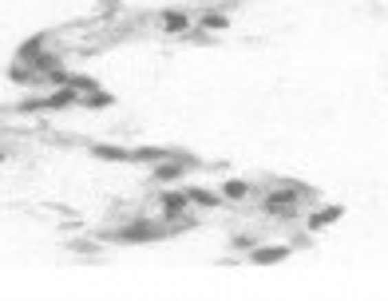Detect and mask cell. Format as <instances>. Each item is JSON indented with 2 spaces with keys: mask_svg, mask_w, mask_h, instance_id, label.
Masks as SVG:
<instances>
[{
  "mask_svg": "<svg viewBox=\"0 0 388 301\" xmlns=\"http://www.w3.org/2000/svg\"><path fill=\"white\" fill-rule=\"evenodd\" d=\"M44 48H48V36H44V32H40V36H28V40L17 48V60H20V63H28V60H36V56H40Z\"/></svg>",
  "mask_w": 388,
  "mask_h": 301,
  "instance_id": "cell-12",
  "label": "cell"
},
{
  "mask_svg": "<svg viewBox=\"0 0 388 301\" xmlns=\"http://www.w3.org/2000/svg\"><path fill=\"white\" fill-rule=\"evenodd\" d=\"M72 107H80V92H76L72 83L44 95V111H72Z\"/></svg>",
  "mask_w": 388,
  "mask_h": 301,
  "instance_id": "cell-6",
  "label": "cell"
},
{
  "mask_svg": "<svg viewBox=\"0 0 388 301\" xmlns=\"http://www.w3.org/2000/svg\"><path fill=\"white\" fill-rule=\"evenodd\" d=\"M91 155L103 163H131V147H111V143H91Z\"/></svg>",
  "mask_w": 388,
  "mask_h": 301,
  "instance_id": "cell-11",
  "label": "cell"
},
{
  "mask_svg": "<svg viewBox=\"0 0 388 301\" xmlns=\"http://www.w3.org/2000/svg\"><path fill=\"white\" fill-rule=\"evenodd\" d=\"M99 8H103V16H115V12H119V0H103Z\"/></svg>",
  "mask_w": 388,
  "mask_h": 301,
  "instance_id": "cell-16",
  "label": "cell"
},
{
  "mask_svg": "<svg viewBox=\"0 0 388 301\" xmlns=\"http://www.w3.org/2000/svg\"><path fill=\"white\" fill-rule=\"evenodd\" d=\"M0 163H4V151H0Z\"/></svg>",
  "mask_w": 388,
  "mask_h": 301,
  "instance_id": "cell-17",
  "label": "cell"
},
{
  "mask_svg": "<svg viewBox=\"0 0 388 301\" xmlns=\"http://www.w3.org/2000/svg\"><path fill=\"white\" fill-rule=\"evenodd\" d=\"M290 258H293L290 242H270V246L266 242H254L246 262H254V266H277V262H290Z\"/></svg>",
  "mask_w": 388,
  "mask_h": 301,
  "instance_id": "cell-2",
  "label": "cell"
},
{
  "mask_svg": "<svg viewBox=\"0 0 388 301\" xmlns=\"http://www.w3.org/2000/svg\"><path fill=\"white\" fill-rule=\"evenodd\" d=\"M345 218V206H325V210H313V214H309L305 218V230L309 234H321V230H329V226H337V222Z\"/></svg>",
  "mask_w": 388,
  "mask_h": 301,
  "instance_id": "cell-5",
  "label": "cell"
},
{
  "mask_svg": "<svg viewBox=\"0 0 388 301\" xmlns=\"http://www.w3.org/2000/svg\"><path fill=\"white\" fill-rule=\"evenodd\" d=\"M226 28H230L226 12H202L198 16V32H226Z\"/></svg>",
  "mask_w": 388,
  "mask_h": 301,
  "instance_id": "cell-13",
  "label": "cell"
},
{
  "mask_svg": "<svg viewBox=\"0 0 388 301\" xmlns=\"http://www.w3.org/2000/svg\"><path fill=\"white\" fill-rule=\"evenodd\" d=\"M162 222H182L186 218V210H191V198H186V190H162Z\"/></svg>",
  "mask_w": 388,
  "mask_h": 301,
  "instance_id": "cell-4",
  "label": "cell"
},
{
  "mask_svg": "<svg viewBox=\"0 0 388 301\" xmlns=\"http://www.w3.org/2000/svg\"><path fill=\"white\" fill-rule=\"evenodd\" d=\"M186 198H191V206H202V210H218V206L226 203L222 194H214L206 187H186Z\"/></svg>",
  "mask_w": 388,
  "mask_h": 301,
  "instance_id": "cell-10",
  "label": "cell"
},
{
  "mask_svg": "<svg viewBox=\"0 0 388 301\" xmlns=\"http://www.w3.org/2000/svg\"><path fill=\"white\" fill-rule=\"evenodd\" d=\"M166 222H127L123 230H115L111 242H119V246H143V242H159L166 230H162Z\"/></svg>",
  "mask_w": 388,
  "mask_h": 301,
  "instance_id": "cell-1",
  "label": "cell"
},
{
  "mask_svg": "<svg viewBox=\"0 0 388 301\" xmlns=\"http://www.w3.org/2000/svg\"><path fill=\"white\" fill-rule=\"evenodd\" d=\"M226 203H242V198H250V183H242V178H230V183H222V190H218Z\"/></svg>",
  "mask_w": 388,
  "mask_h": 301,
  "instance_id": "cell-14",
  "label": "cell"
},
{
  "mask_svg": "<svg viewBox=\"0 0 388 301\" xmlns=\"http://www.w3.org/2000/svg\"><path fill=\"white\" fill-rule=\"evenodd\" d=\"M67 83H72V87H76V92H91V87H99V83H96V79H91V76H83V72H67ZM67 83H64V87H67Z\"/></svg>",
  "mask_w": 388,
  "mask_h": 301,
  "instance_id": "cell-15",
  "label": "cell"
},
{
  "mask_svg": "<svg viewBox=\"0 0 388 301\" xmlns=\"http://www.w3.org/2000/svg\"><path fill=\"white\" fill-rule=\"evenodd\" d=\"M80 107L83 111H107V107H115V95L103 92V87H91V92L80 95Z\"/></svg>",
  "mask_w": 388,
  "mask_h": 301,
  "instance_id": "cell-9",
  "label": "cell"
},
{
  "mask_svg": "<svg viewBox=\"0 0 388 301\" xmlns=\"http://www.w3.org/2000/svg\"><path fill=\"white\" fill-rule=\"evenodd\" d=\"M194 167L191 155H175V158H162V163H155V171H151V178L159 183V187H171V183H178L182 174Z\"/></svg>",
  "mask_w": 388,
  "mask_h": 301,
  "instance_id": "cell-3",
  "label": "cell"
},
{
  "mask_svg": "<svg viewBox=\"0 0 388 301\" xmlns=\"http://www.w3.org/2000/svg\"><path fill=\"white\" fill-rule=\"evenodd\" d=\"M191 12H182V8H166V12L159 16V28L162 32H171V36H186L191 32Z\"/></svg>",
  "mask_w": 388,
  "mask_h": 301,
  "instance_id": "cell-7",
  "label": "cell"
},
{
  "mask_svg": "<svg viewBox=\"0 0 388 301\" xmlns=\"http://www.w3.org/2000/svg\"><path fill=\"white\" fill-rule=\"evenodd\" d=\"M182 151H166V147H131V167H143V163H162V158H175Z\"/></svg>",
  "mask_w": 388,
  "mask_h": 301,
  "instance_id": "cell-8",
  "label": "cell"
}]
</instances>
